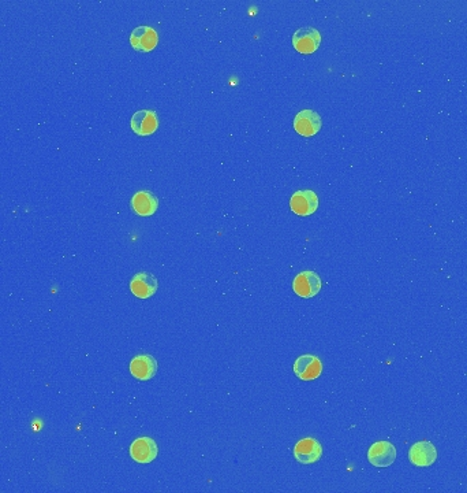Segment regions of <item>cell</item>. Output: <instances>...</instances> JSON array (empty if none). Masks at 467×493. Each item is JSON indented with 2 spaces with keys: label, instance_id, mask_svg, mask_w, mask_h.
<instances>
[{
  "label": "cell",
  "instance_id": "4",
  "mask_svg": "<svg viewBox=\"0 0 467 493\" xmlns=\"http://www.w3.org/2000/svg\"><path fill=\"white\" fill-rule=\"evenodd\" d=\"M323 127L321 117L313 110H302L294 118V129L304 137H311L317 134Z\"/></svg>",
  "mask_w": 467,
  "mask_h": 493
},
{
  "label": "cell",
  "instance_id": "6",
  "mask_svg": "<svg viewBox=\"0 0 467 493\" xmlns=\"http://www.w3.org/2000/svg\"><path fill=\"white\" fill-rule=\"evenodd\" d=\"M321 43V33L317 29L306 27L301 28L292 36V45L301 54H313Z\"/></svg>",
  "mask_w": 467,
  "mask_h": 493
},
{
  "label": "cell",
  "instance_id": "13",
  "mask_svg": "<svg viewBox=\"0 0 467 493\" xmlns=\"http://www.w3.org/2000/svg\"><path fill=\"white\" fill-rule=\"evenodd\" d=\"M157 362L151 355H138L130 363V373L140 381H148L155 377Z\"/></svg>",
  "mask_w": 467,
  "mask_h": 493
},
{
  "label": "cell",
  "instance_id": "11",
  "mask_svg": "<svg viewBox=\"0 0 467 493\" xmlns=\"http://www.w3.org/2000/svg\"><path fill=\"white\" fill-rule=\"evenodd\" d=\"M157 288H158L157 278L148 271L137 273L130 283V290L133 295L137 296L138 299H148L155 295Z\"/></svg>",
  "mask_w": 467,
  "mask_h": 493
},
{
  "label": "cell",
  "instance_id": "7",
  "mask_svg": "<svg viewBox=\"0 0 467 493\" xmlns=\"http://www.w3.org/2000/svg\"><path fill=\"white\" fill-rule=\"evenodd\" d=\"M408 459L418 467H429L437 459L436 447L431 441H418L411 445Z\"/></svg>",
  "mask_w": 467,
  "mask_h": 493
},
{
  "label": "cell",
  "instance_id": "1",
  "mask_svg": "<svg viewBox=\"0 0 467 493\" xmlns=\"http://www.w3.org/2000/svg\"><path fill=\"white\" fill-rule=\"evenodd\" d=\"M323 283L316 271L306 270L299 273L292 281L294 292L304 299H311L321 291Z\"/></svg>",
  "mask_w": 467,
  "mask_h": 493
},
{
  "label": "cell",
  "instance_id": "14",
  "mask_svg": "<svg viewBox=\"0 0 467 493\" xmlns=\"http://www.w3.org/2000/svg\"><path fill=\"white\" fill-rule=\"evenodd\" d=\"M131 208L137 215L151 217L158 208V200L148 191H140L131 197Z\"/></svg>",
  "mask_w": 467,
  "mask_h": 493
},
{
  "label": "cell",
  "instance_id": "2",
  "mask_svg": "<svg viewBox=\"0 0 467 493\" xmlns=\"http://www.w3.org/2000/svg\"><path fill=\"white\" fill-rule=\"evenodd\" d=\"M290 208L294 214L301 217L311 215L318 208V197L316 192L309 190L297 191L290 199Z\"/></svg>",
  "mask_w": 467,
  "mask_h": 493
},
{
  "label": "cell",
  "instance_id": "8",
  "mask_svg": "<svg viewBox=\"0 0 467 493\" xmlns=\"http://www.w3.org/2000/svg\"><path fill=\"white\" fill-rule=\"evenodd\" d=\"M158 128V117L154 110H140L131 118V129L138 136H151Z\"/></svg>",
  "mask_w": 467,
  "mask_h": 493
},
{
  "label": "cell",
  "instance_id": "5",
  "mask_svg": "<svg viewBox=\"0 0 467 493\" xmlns=\"http://www.w3.org/2000/svg\"><path fill=\"white\" fill-rule=\"evenodd\" d=\"M158 448L155 440L151 437H140L130 445V455L137 463L147 464L156 459Z\"/></svg>",
  "mask_w": 467,
  "mask_h": 493
},
{
  "label": "cell",
  "instance_id": "9",
  "mask_svg": "<svg viewBox=\"0 0 467 493\" xmlns=\"http://www.w3.org/2000/svg\"><path fill=\"white\" fill-rule=\"evenodd\" d=\"M294 373L302 381H313L323 373V363L314 355H302L294 363Z\"/></svg>",
  "mask_w": 467,
  "mask_h": 493
},
{
  "label": "cell",
  "instance_id": "12",
  "mask_svg": "<svg viewBox=\"0 0 467 493\" xmlns=\"http://www.w3.org/2000/svg\"><path fill=\"white\" fill-rule=\"evenodd\" d=\"M158 43V34L151 27H138L135 28L130 36V44L134 50L149 52L155 50Z\"/></svg>",
  "mask_w": 467,
  "mask_h": 493
},
{
  "label": "cell",
  "instance_id": "10",
  "mask_svg": "<svg viewBox=\"0 0 467 493\" xmlns=\"http://www.w3.org/2000/svg\"><path fill=\"white\" fill-rule=\"evenodd\" d=\"M368 459L376 467H388L396 459V450L390 441H377L369 448Z\"/></svg>",
  "mask_w": 467,
  "mask_h": 493
},
{
  "label": "cell",
  "instance_id": "3",
  "mask_svg": "<svg viewBox=\"0 0 467 493\" xmlns=\"http://www.w3.org/2000/svg\"><path fill=\"white\" fill-rule=\"evenodd\" d=\"M323 447L318 440L313 437H305L299 440L294 448V457L302 464H311L321 459Z\"/></svg>",
  "mask_w": 467,
  "mask_h": 493
}]
</instances>
